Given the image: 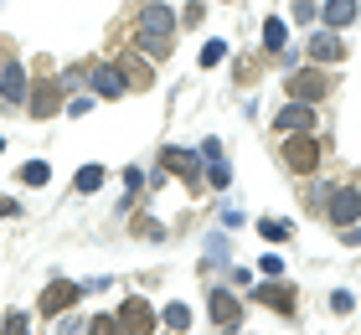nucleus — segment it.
<instances>
[{"mask_svg": "<svg viewBox=\"0 0 361 335\" xmlns=\"http://www.w3.org/2000/svg\"><path fill=\"white\" fill-rule=\"evenodd\" d=\"M207 181H212V186H227V181H233V171H227V165L217 160V165H212V171H207Z\"/></svg>", "mask_w": 361, "mask_h": 335, "instance_id": "25", "label": "nucleus"}, {"mask_svg": "<svg viewBox=\"0 0 361 335\" xmlns=\"http://www.w3.org/2000/svg\"><path fill=\"white\" fill-rule=\"evenodd\" d=\"M0 93H6L11 98V104H21V98H26V73H21V67H6V73H0Z\"/></svg>", "mask_w": 361, "mask_h": 335, "instance_id": "14", "label": "nucleus"}, {"mask_svg": "<svg viewBox=\"0 0 361 335\" xmlns=\"http://www.w3.org/2000/svg\"><path fill=\"white\" fill-rule=\"evenodd\" d=\"M78 294H83V289H78V284H52V289L42 294V315H62V310H68V305H73Z\"/></svg>", "mask_w": 361, "mask_h": 335, "instance_id": "11", "label": "nucleus"}, {"mask_svg": "<svg viewBox=\"0 0 361 335\" xmlns=\"http://www.w3.org/2000/svg\"><path fill=\"white\" fill-rule=\"evenodd\" d=\"M98 186H104V165H83V171H78V191H98Z\"/></svg>", "mask_w": 361, "mask_h": 335, "instance_id": "17", "label": "nucleus"}, {"mask_svg": "<svg viewBox=\"0 0 361 335\" xmlns=\"http://www.w3.org/2000/svg\"><path fill=\"white\" fill-rule=\"evenodd\" d=\"M284 37H289V26L279 21V16H269V21H264V42H269V52H284Z\"/></svg>", "mask_w": 361, "mask_h": 335, "instance_id": "15", "label": "nucleus"}, {"mask_svg": "<svg viewBox=\"0 0 361 335\" xmlns=\"http://www.w3.org/2000/svg\"><path fill=\"white\" fill-rule=\"evenodd\" d=\"M331 217L341 227H351L356 217H361V191L356 186H341V191H331Z\"/></svg>", "mask_w": 361, "mask_h": 335, "instance_id": "5", "label": "nucleus"}, {"mask_svg": "<svg viewBox=\"0 0 361 335\" xmlns=\"http://www.w3.org/2000/svg\"><path fill=\"white\" fill-rule=\"evenodd\" d=\"M119 325L129 335H150L155 330V310L145 305V299H124V305H119Z\"/></svg>", "mask_w": 361, "mask_h": 335, "instance_id": "4", "label": "nucleus"}, {"mask_svg": "<svg viewBox=\"0 0 361 335\" xmlns=\"http://www.w3.org/2000/svg\"><path fill=\"white\" fill-rule=\"evenodd\" d=\"M356 21V0H325V26H351Z\"/></svg>", "mask_w": 361, "mask_h": 335, "instance_id": "13", "label": "nucleus"}, {"mask_svg": "<svg viewBox=\"0 0 361 335\" xmlns=\"http://www.w3.org/2000/svg\"><path fill=\"white\" fill-rule=\"evenodd\" d=\"M88 335H124V325H119V315H98L88 325Z\"/></svg>", "mask_w": 361, "mask_h": 335, "instance_id": "18", "label": "nucleus"}, {"mask_svg": "<svg viewBox=\"0 0 361 335\" xmlns=\"http://www.w3.org/2000/svg\"><path fill=\"white\" fill-rule=\"evenodd\" d=\"M62 104V83H37V93H31V114L37 119H52Z\"/></svg>", "mask_w": 361, "mask_h": 335, "instance_id": "6", "label": "nucleus"}, {"mask_svg": "<svg viewBox=\"0 0 361 335\" xmlns=\"http://www.w3.org/2000/svg\"><path fill=\"white\" fill-rule=\"evenodd\" d=\"M310 57H320V62H341V57H346V42H341L336 31H315V37H310Z\"/></svg>", "mask_w": 361, "mask_h": 335, "instance_id": "7", "label": "nucleus"}, {"mask_svg": "<svg viewBox=\"0 0 361 335\" xmlns=\"http://www.w3.org/2000/svg\"><path fill=\"white\" fill-rule=\"evenodd\" d=\"M284 165L289 171H315L320 165V145L310 140V134H294V140L284 145Z\"/></svg>", "mask_w": 361, "mask_h": 335, "instance_id": "3", "label": "nucleus"}, {"mask_svg": "<svg viewBox=\"0 0 361 335\" xmlns=\"http://www.w3.org/2000/svg\"><path fill=\"white\" fill-rule=\"evenodd\" d=\"M16 212V201H0V217H11Z\"/></svg>", "mask_w": 361, "mask_h": 335, "instance_id": "28", "label": "nucleus"}, {"mask_svg": "<svg viewBox=\"0 0 361 335\" xmlns=\"http://www.w3.org/2000/svg\"><path fill=\"white\" fill-rule=\"evenodd\" d=\"M212 320H217V325H238V320H243L238 299L227 294V289H212Z\"/></svg>", "mask_w": 361, "mask_h": 335, "instance_id": "12", "label": "nucleus"}, {"mask_svg": "<svg viewBox=\"0 0 361 335\" xmlns=\"http://www.w3.org/2000/svg\"><path fill=\"white\" fill-rule=\"evenodd\" d=\"M21 181H26V186H47V165L42 160H26L21 165Z\"/></svg>", "mask_w": 361, "mask_h": 335, "instance_id": "20", "label": "nucleus"}, {"mask_svg": "<svg viewBox=\"0 0 361 335\" xmlns=\"http://www.w3.org/2000/svg\"><path fill=\"white\" fill-rule=\"evenodd\" d=\"M0 325H6L0 335H31V320H26L21 310H16V315H6V320H0Z\"/></svg>", "mask_w": 361, "mask_h": 335, "instance_id": "21", "label": "nucleus"}, {"mask_svg": "<svg viewBox=\"0 0 361 335\" xmlns=\"http://www.w3.org/2000/svg\"><path fill=\"white\" fill-rule=\"evenodd\" d=\"M284 88H289V98H294V104H320V98H325V88H331V78H325V73H315V67H300V73H289V83H284Z\"/></svg>", "mask_w": 361, "mask_h": 335, "instance_id": "2", "label": "nucleus"}, {"mask_svg": "<svg viewBox=\"0 0 361 335\" xmlns=\"http://www.w3.org/2000/svg\"><path fill=\"white\" fill-rule=\"evenodd\" d=\"M258 268H264V274H269V279H279V274H284V258H274V253H269V258H264V263H258Z\"/></svg>", "mask_w": 361, "mask_h": 335, "instance_id": "26", "label": "nucleus"}, {"mask_svg": "<svg viewBox=\"0 0 361 335\" xmlns=\"http://www.w3.org/2000/svg\"><path fill=\"white\" fill-rule=\"evenodd\" d=\"M331 310H336V315H351V310H356V294H351V289H336V294H331Z\"/></svg>", "mask_w": 361, "mask_h": 335, "instance_id": "24", "label": "nucleus"}, {"mask_svg": "<svg viewBox=\"0 0 361 335\" xmlns=\"http://www.w3.org/2000/svg\"><path fill=\"white\" fill-rule=\"evenodd\" d=\"M258 299H264V305H274V310H294V294L284 289V284H269V289H258Z\"/></svg>", "mask_w": 361, "mask_h": 335, "instance_id": "16", "label": "nucleus"}, {"mask_svg": "<svg viewBox=\"0 0 361 335\" xmlns=\"http://www.w3.org/2000/svg\"><path fill=\"white\" fill-rule=\"evenodd\" d=\"M222 57H227V42H207L202 47V67H217Z\"/></svg>", "mask_w": 361, "mask_h": 335, "instance_id": "23", "label": "nucleus"}, {"mask_svg": "<svg viewBox=\"0 0 361 335\" xmlns=\"http://www.w3.org/2000/svg\"><path fill=\"white\" fill-rule=\"evenodd\" d=\"M140 47H145V52H155V57H166V42H171V11L166 6H150V11H145L140 16Z\"/></svg>", "mask_w": 361, "mask_h": 335, "instance_id": "1", "label": "nucleus"}, {"mask_svg": "<svg viewBox=\"0 0 361 335\" xmlns=\"http://www.w3.org/2000/svg\"><path fill=\"white\" fill-rule=\"evenodd\" d=\"M258 232H264L269 243H284L289 238V222H274V217H269V222H258Z\"/></svg>", "mask_w": 361, "mask_h": 335, "instance_id": "22", "label": "nucleus"}, {"mask_svg": "<svg viewBox=\"0 0 361 335\" xmlns=\"http://www.w3.org/2000/svg\"><path fill=\"white\" fill-rule=\"evenodd\" d=\"M160 165H166L171 176H180V181H196V165H202V155H191V150H166V155H160Z\"/></svg>", "mask_w": 361, "mask_h": 335, "instance_id": "8", "label": "nucleus"}, {"mask_svg": "<svg viewBox=\"0 0 361 335\" xmlns=\"http://www.w3.org/2000/svg\"><path fill=\"white\" fill-rule=\"evenodd\" d=\"M0 150H6V140H0Z\"/></svg>", "mask_w": 361, "mask_h": 335, "instance_id": "29", "label": "nucleus"}, {"mask_svg": "<svg viewBox=\"0 0 361 335\" xmlns=\"http://www.w3.org/2000/svg\"><path fill=\"white\" fill-rule=\"evenodd\" d=\"M124 88H129V83H124L119 67H93V93L98 98H119Z\"/></svg>", "mask_w": 361, "mask_h": 335, "instance_id": "10", "label": "nucleus"}, {"mask_svg": "<svg viewBox=\"0 0 361 335\" xmlns=\"http://www.w3.org/2000/svg\"><path fill=\"white\" fill-rule=\"evenodd\" d=\"M166 325L171 330H191V310L186 305H166Z\"/></svg>", "mask_w": 361, "mask_h": 335, "instance_id": "19", "label": "nucleus"}, {"mask_svg": "<svg viewBox=\"0 0 361 335\" xmlns=\"http://www.w3.org/2000/svg\"><path fill=\"white\" fill-rule=\"evenodd\" d=\"M274 124H279V129H289V134H305V129H315V109H310V104H289Z\"/></svg>", "mask_w": 361, "mask_h": 335, "instance_id": "9", "label": "nucleus"}, {"mask_svg": "<svg viewBox=\"0 0 361 335\" xmlns=\"http://www.w3.org/2000/svg\"><path fill=\"white\" fill-rule=\"evenodd\" d=\"M202 160L217 165V160H222V145H217V140H207V145H202Z\"/></svg>", "mask_w": 361, "mask_h": 335, "instance_id": "27", "label": "nucleus"}]
</instances>
